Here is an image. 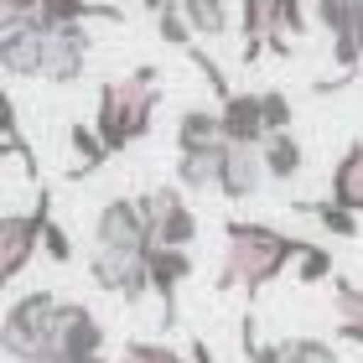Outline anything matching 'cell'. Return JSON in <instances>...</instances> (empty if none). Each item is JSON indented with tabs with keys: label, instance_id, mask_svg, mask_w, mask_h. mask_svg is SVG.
Listing matches in <instances>:
<instances>
[{
	"label": "cell",
	"instance_id": "obj_18",
	"mask_svg": "<svg viewBox=\"0 0 363 363\" xmlns=\"http://www.w3.org/2000/svg\"><path fill=\"white\" fill-rule=\"evenodd\" d=\"M228 140L223 135V114H213V109H187L177 120V145L182 151H197V145H218Z\"/></svg>",
	"mask_w": 363,
	"mask_h": 363
},
{
	"label": "cell",
	"instance_id": "obj_17",
	"mask_svg": "<svg viewBox=\"0 0 363 363\" xmlns=\"http://www.w3.org/2000/svg\"><path fill=\"white\" fill-rule=\"evenodd\" d=\"M333 197H337L342 208L363 213V140H353L348 151H342L337 172H333Z\"/></svg>",
	"mask_w": 363,
	"mask_h": 363
},
{
	"label": "cell",
	"instance_id": "obj_2",
	"mask_svg": "<svg viewBox=\"0 0 363 363\" xmlns=\"http://www.w3.org/2000/svg\"><path fill=\"white\" fill-rule=\"evenodd\" d=\"M156 99H161V68H130L125 78L99 89V114H94V130L104 135L109 156H120L125 145H135L145 130H151V114H156Z\"/></svg>",
	"mask_w": 363,
	"mask_h": 363
},
{
	"label": "cell",
	"instance_id": "obj_15",
	"mask_svg": "<svg viewBox=\"0 0 363 363\" xmlns=\"http://www.w3.org/2000/svg\"><path fill=\"white\" fill-rule=\"evenodd\" d=\"M223 151H228V140H218V145H197V151H182V161H177V182H182V187H192V192L218 187V177H223Z\"/></svg>",
	"mask_w": 363,
	"mask_h": 363
},
{
	"label": "cell",
	"instance_id": "obj_13",
	"mask_svg": "<svg viewBox=\"0 0 363 363\" xmlns=\"http://www.w3.org/2000/svg\"><path fill=\"white\" fill-rule=\"evenodd\" d=\"M259 177H270V172H265V151H255V145H234V140H228L218 192H223V197H255V192H259Z\"/></svg>",
	"mask_w": 363,
	"mask_h": 363
},
{
	"label": "cell",
	"instance_id": "obj_19",
	"mask_svg": "<svg viewBox=\"0 0 363 363\" xmlns=\"http://www.w3.org/2000/svg\"><path fill=\"white\" fill-rule=\"evenodd\" d=\"M259 151H265V172H270L275 182H291L296 172H301V140H296L291 130H275Z\"/></svg>",
	"mask_w": 363,
	"mask_h": 363
},
{
	"label": "cell",
	"instance_id": "obj_10",
	"mask_svg": "<svg viewBox=\"0 0 363 363\" xmlns=\"http://www.w3.org/2000/svg\"><path fill=\"white\" fill-rule=\"evenodd\" d=\"M84 52H89V31L84 26H47V84H73L84 73Z\"/></svg>",
	"mask_w": 363,
	"mask_h": 363
},
{
	"label": "cell",
	"instance_id": "obj_21",
	"mask_svg": "<svg viewBox=\"0 0 363 363\" xmlns=\"http://www.w3.org/2000/svg\"><path fill=\"white\" fill-rule=\"evenodd\" d=\"M177 6L192 21L197 37H223V31H228V6H223V0H177Z\"/></svg>",
	"mask_w": 363,
	"mask_h": 363
},
{
	"label": "cell",
	"instance_id": "obj_23",
	"mask_svg": "<svg viewBox=\"0 0 363 363\" xmlns=\"http://www.w3.org/2000/svg\"><path fill=\"white\" fill-rule=\"evenodd\" d=\"M73 151H78V167H73V177H89L99 161L109 156V145H104V135L99 130H89V125H73Z\"/></svg>",
	"mask_w": 363,
	"mask_h": 363
},
{
	"label": "cell",
	"instance_id": "obj_6",
	"mask_svg": "<svg viewBox=\"0 0 363 363\" xmlns=\"http://www.w3.org/2000/svg\"><path fill=\"white\" fill-rule=\"evenodd\" d=\"M42 239H47V203H37L31 213H6L0 218V275L16 280L42 250Z\"/></svg>",
	"mask_w": 363,
	"mask_h": 363
},
{
	"label": "cell",
	"instance_id": "obj_5",
	"mask_svg": "<svg viewBox=\"0 0 363 363\" xmlns=\"http://www.w3.org/2000/svg\"><path fill=\"white\" fill-rule=\"evenodd\" d=\"M0 57H6L11 78H42V68H47V26H42V16H6Z\"/></svg>",
	"mask_w": 363,
	"mask_h": 363
},
{
	"label": "cell",
	"instance_id": "obj_20",
	"mask_svg": "<svg viewBox=\"0 0 363 363\" xmlns=\"http://www.w3.org/2000/svg\"><path fill=\"white\" fill-rule=\"evenodd\" d=\"M333 301H337V333L353 337L358 348H363V286H353V280H337Z\"/></svg>",
	"mask_w": 363,
	"mask_h": 363
},
{
	"label": "cell",
	"instance_id": "obj_1",
	"mask_svg": "<svg viewBox=\"0 0 363 363\" xmlns=\"http://www.w3.org/2000/svg\"><path fill=\"white\" fill-rule=\"evenodd\" d=\"M223 275H218V291H234V286H244V291H259L265 280H275L280 270L291 265V259H301V250L306 244L301 239H291V234H280V228H270V223H228L223 228Z\"/></svg>",
	"mask_w": 363,
	"mask_h": 363
},
{
	"label": "cell",
	"instance_id": "obj_28",
	"mask_svg": "<svg viewBox=\"0 0 363 363\" xmlns=\"http://www.w3.org/2000/svg\"><path fill=\"white\" fill-rule=\"evenodd\" d=\"M265 99V125H270V135L275 130H291V99L286 94H259Z\"/></svg>",
	"mask_w": 363,
	"mask_h": 363
},
{
	"label": "cell",
	"instance_id": "obj_24",
	"mask_svg": "<svg viewBox=\"0 0 363 363\" xmlns=\"http://www.w3.org/2000/svg\"><path fill=\"white\" fill-rule=\"evenodd\" d=\"M306 213H317V218L333 228V234H342V239H353V234H358V213H353V208H342L337 197H333V203H311Z\"/></svg>",
	"mask_w": 363,
	"mask_h": 363
},
{
	"label": "cell",
	"instance_id": "obj_26",
	"mask_svg": "<svg viewBox=\"0 0 363 363\" xmlns=\"http://www.w3.org/2000/svg\"><path fill=\"white\" fill-rule=\"evenodd\" d=\"M156 16H161V37H167L172 47H192V21L182 16V6H177V0H172L167 11H156Z\"/></svg>",
	"mask_w": 363,
	"mask_h": 363
},
{
	"label": "cell",
	"instance_id": "obj_29",
	"mask_svg": "<svg viewBox=\"0 0 363 363\" xmlns=\"http://www.w3.org/2000/svg\"><path fill=\"white\" fill-rule=\"evenodd\" d=\"M47 255H52V259H62V265H68V259H73V244H68V234H62V228H52V223H47Z\"/></svg>",
	"mask_w": 363,
	"mask_h": 363
},
{
	"label": "cell",
	"instance_id": "obj_4",
	"mask_svg": "<svg viewBox=\"0 0 363 363\" xmlns=\"http://www.w3.org/2000/svg\"><path fill=\"white\" fill-rule=\"evenodd\" d=\"M94 280L99 291L109 296H125V301H135V296L151 286V250H120V244H94Z\"/></svg>",
	"mask_w": 363,
	"mask_h": 363
},
{
	"label": "cell",
	"instance_id": "obj_11",
	"mask_svg": "<svg viewBox=\"0 0 363 363\" xmlns=\"http://www.w3.org/2000/svg\"><path fill=\"white\" fill-rule=\"evenodd\" d=\"M223 135L234 145H265L270 140L265 99H259V94H228L223 99Z\"/></svg>",
	"mask_w": 363,
	"mask_h": 363
},
{
	"label": "cell",
	"instance_id": "obj_14",
	"mask_svg": "<svg viewBox=\"0 0 363 363\" xmlns=\"http://www.w3.org/2000/svg\"><path fill=\"white\" fill-rule=\"evenodd\" d=\"M239 21H244V37H250V47H244V57H259V47L280 37V26H286V6L280 0H244L239 6Z\"/></svg>",
	"mask_w": 363,
	"mask_h": 363
},
{
	"label": "cell",
	"instance_id": "obj_9",
	"mask_svg": "<svg viewBox=\"0 0 363 363\" xmlns=\"http://www.w3.org/2000/svg\"><path fill=\"white\" fill-rule=\"evenodd\" d=\"M104 348V327L89 306L78 301H62L57 306V333H52V353L57 358H73V353H99Z\"/></svg>",
	"mask_w": 363,
	"mask_h": 363
},
{
	"label": "cell",
	"instance_id": "obj_8",
	"mask_svg": "<svg viewBox=\"0 0 363 363\" xmlns=\"http://www.w3.org/2000/svg\"><path fill=\"white\" fill-rule=\"evenodd\" d=\"M140 208H145V218H151V239H156V244H192V239H197V213L182 203L177 187L145 192Z\"/></svg>",
	"mask_w": 363,
	"mask_h": 363
},
{
	"label": "cell",
	"instance_id": "obj_16",
	"mask_svg": "<svg viewBox=\"0 0 363 363\" xmlns=\"http://www.w3.org/2000/svg\"><path fill=\"white\" fill-rule=\"evenodd\" d=\"M42 26H84V21H120V6H94V0H42Z\"/></svg>",
	"mask_w": 363,
	"mask_h": 363
},
{
	"label": "cell",
	"instance_id": "obj_30",
	"mask_svg": "<svg viewBox=\"0 0 363 363\" xmlns=\"http://www.w3.org/2000/svg\"><path fill=\"white\" fill-rule=\"evenodd\" d=\"M42 0H0V16H37Z\"/></svg>",
	"mask_w": 363,
	"mask_h": 363
},
{
	"label": "cell",
	"instance_id": "obj_22",
	"mask_svg": "<svg viewBox=\"0 0 363 363\" xmlns=\"http://www.w3.org/2000/svg\"><path fill=\"white\" fill-rule=\"evenodd\" d=\"M275 363H337V353L317 337H291V342H275Z\"/></svg>",
	"mask_w": 363,
	"mask_h": 363
},
{
	"label": "cell",
	"instance_id": "obj_27",
	"mask_svg": "<svg viewBox=\"0 0 363 363\" xmlns=\"http://www.w3.org/2000/svg\"><path fill=\"white\" fill-rule=\"evenodd\" d=\"M322 275H333V255L317 250V244H306V250H301V275H296V280H301V286H317Z\"/></svg>",
	"mask_w": 363,
	"mask_h": 363
},
{
	"label": "cell",
	"instance_id": "obj_7",
	"mask_svg": "<svg viewBox=\"0 0 363 363\" xmlns=\"http://www.w3.org/2000/svg\"><path fill=\"white\" fill-rule=\"evenodd\" d=\"M94 244H120V250H151V218H145L140 203L130 197H114V203L99 208V223H94Z\"/></svg>",
	"mask_w": 363,
	"mask_h": 363
},
{
	"label": "cell",
	"instance_id": "obj_12",
	"mask_svg": "<svg viewBox=\"0 0 363 363\" xmlns=\"http://www.w3.org/2000/svg\"><path fill=\"white\" fill-rule=\"evenodd\" d=\"M192 275V255L187 244H151V286L167 306V322H177V286Z\"/></svg>",
	"mask_w": 363,
	"mask_h": 363
},
{
	"label": "cell",
	"instance_id": "obj_3",
	"mask_svg": "<svg viewBox=\"0 0 363 363\" xmlns=\"http://www.w3.org/2000/svg\"><path fill=\"white\" fill-rule=\"evenodd\" d=\"M57 296H47V291H31L21 296L11 311H6V353L16 363H26V358H42V353H52V333H57Z\"/></svg>",
	"mask_w": 363,
	"mask_h": 363
},
{
	"label": "cell",
	"instance_id": "obj_25",
	"mask_svg": "<svg viewBox=\"0 0 363 363\" xmlns=\"http://www.w3.org/2000/svg\"><path fill=\"white\" fill-rule=\"evenodd\" d=\"M114 363H187V358L172 353V348H161V342H125Z\"/></svg>",
	"mask_w": 363,
	"mask_h": 363
}]
</instances>
